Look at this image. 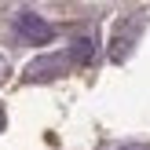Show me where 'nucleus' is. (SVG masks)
<instances>
[{
	"label": "nucleus",
	"mask_w": 150,
	"mask_h": 150,
	"mask_svg": "<svg viewBox=\"0 0 150 150\" xmlns=\"http://www.w3.org/2000/svg\"><path fill=\"white\" fill-rule=\"evenodd\" d=\"M15 29H18V37L29 40V44H48L51 37H55V29L44 18H37V15H18V18H15Z\"/></svg>",
	"instance_id": "obj_1"
},
{
	"label": "nucleus",
	"mask_w": 150,
	"mask_h": 150,
	"mask_svg": "<svg viewBox=\"0 0 150 150\" xmlns=\"http://www.w3.org/2000/svg\"><path fill=\"white\" fill-rule=\"evenodd\" d=\"M62 70H66V59L51 55V59H40V62H33V66L26 70V77H33V81H44V77H59Z\"/></svg>",
	"instance_id": "obj_2"
},
{
	"label": "nucleus",
	"mask_w": 150,
	"mask_h": 150,
	"mask_svg": "<svg viewBox=\"0 0 150 150\" xmlns=\"http://www.w3.org/2000/svg\"><path fill=\"white\" fill-rule=\"evenodd\" d=\"M70 59H73V62H88V59H92V40H88V37H81V40L70 48Z\"/></svg>",
	"instance_id": "obj_3"
},
{
	"label": "nucleus",
	"mask_w": 150,
	"mask_h": 150,
	"mask_svg": "<svg viewBox=\"0 0 150 150\" xmlns=\"http://www.w3.org/2000/svg\"><path fill=\"white\" fill-rule=\"evenodd\" d=\"M0 128H4V110H0Z\"/></svg>",
	"instance_id": "obj_4"
}]
</instances>
